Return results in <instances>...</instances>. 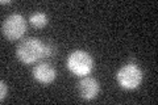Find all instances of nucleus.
Wrapping results in <instances>:
<instances>
[{
    "mask_svg": "<svg viewBox=\"0 0 158 105\" xmlns=\"http://www.w3.org/2000/svg\"><path fill=\"white\" fill-rule=\"evenodd\" d=\"M16 55L19 61L24 64H33L45 58V43L37 38H27L19 43L16 49Z\"/></svg>",
    "mask_w": 158,
    "mask_h": 105,
    "instance_id": "f257e3e1",
    "label": "nucleus"
},
{
    "mask_svg": "<svg viewBox=\"0 0 158 105\" xmlns=\"http://www.w3.org/2000/svg\"><path fill=\"white\" fill-rule=\"evenodd\" d=\"M66 66L73 75L75 76H87L94 68V59L90 53L85 50H74L67 57Z\"/></svg>",
    "mask_w": 158,
    "mask_h": 105,
    "instance_id": "f03ea898",
    "label": "nucleus"
},
{
    "mask_svg": "<svg viewBox=\"0 0 158 105\" xmlns=\"http://www.w3.org/2000/svg\"><path fill=\"white\" fill-rule=\"evenodd\" d=\"M116 79L118 86L128 91L136 89L142 83L144 72L136 63H127L121 68H118L116 74Z\"/></svg>",
    "mask_w": 158,
    "mask_h": 105,
    "instance_id": "7ed1b4c3",
    "label": "nucleus"
},
{
    "mask_svg": "<svg viewBox=\"0 0 158 105\" xmlns=\"http://www.w3.org/2000/svg\"><path fill=\"white\" fill-rule=\"evenodd\" d=\"M27 32V20L23 14L12 13L2 24V33L8 41L20 39Z\"/></svg>",
    "mask_w": 158,
    "mask_h": 105,
    "instance_id": "20e7f679",
    "label": "nucleus"
},
{
    "mask_svg": "<svg viewBox=\"0 0 158 105\" xmlns=\"http://www.w3.org/2000/svg\"><path fill=\"white\" fill-rule=\"evenodd\" d=\"M78 84L79 95L83 100H87V101H91V100L98 97L99 92H100V84L95 78L83 76V79Z\"/></svg>",
    "mask_w": 158,
    "mask_h": 105,
    "instance_id": "39448f33",
    "label": "nucleus"
},
{
    "mask_svg": "<svg viewBox=\"0 0 158 105\" xmlns=\"http://www.w3.org/2000/svg\"><path fill=\"white\" fill-rule=\"evenodd\" d=\"M32 75L36 82H38L40 84H44V86H48V84H50L56 80L57 71L49 63H38L37 66L33 67Z\"/></svg>",
    "mask_w": 158,
    "mask_h": 105,
    "instance_id": "423d86ee",
    "label": "nucleus"
},
{
    "mask_svg": "<svg viewBox=\"0 0 158 105\" xmlns=\"http://www.w3.org/2000/svg\"><path fill=\"white\" fill-rule=\"evenodd\" d=\"M29 22L32 24L33 28L36 29H42L45 28L48 22H49V18H48V14L45 12H36V13H32L29 16Z\"/></svg>",
    "mask_w": 158,
    "mask_h": 105,
    "instance_id": "0eeeda50",
    "label": "nucleus"
},
{
    "mask_svg": "<svg viewBox=\"0 0 158 105\" xmlns=\"http://www.w3.org/2000/svg\"><path fill=\"white\" fill-rule=\"evenodd\" d=\"M56 53V46L52 43V42H48L45 43V58H50L54 55Z\"/></svg>",
    "mask_w": 158,
    "mask_h": 105,
    "instance_id": "6e6552de",
    "label": "nucleus"
},
{
    "mask_svg": "<svg viewBox=\"0 0 158 105\" xmlns=\"http://www.w3.org/2000/svg\"><path fill=\"white\" fill-rule=\"evenodd\" d=\"M7 84H6V82L4 80H2L0 82V103H3L4 100H6V97H7Z\"/></svg>",
    "mask_w": 158,
    "mask_h": 105,
    "instance_id": "1a4fd4ad",
    "label": "nucleus"
},
{
    "mask_svg": "<svg viewBox=\"0 0 158 105\" xmlns=\"http://www.w3.org/2000/svg\"><path fill=\"white\" fill-rule=\"evenodd\" d=\"M2 4L4 6V4H11V2L9 0H2Z\"/></svg>",
    "mask_w": 158,
    "mask_h": 105,
    "instance_id": "9d476101",
    "label": "nucleus"
}]
</instances>
